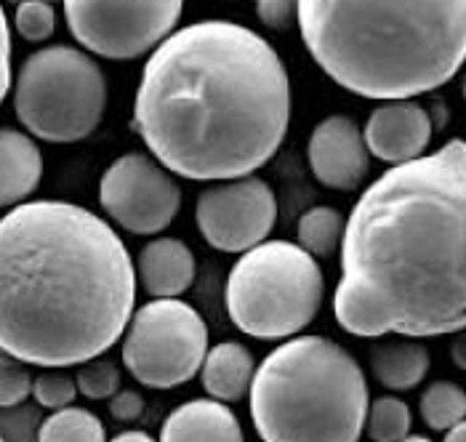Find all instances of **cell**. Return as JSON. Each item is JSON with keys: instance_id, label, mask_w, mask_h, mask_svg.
<instances>
[{"instance_id": "obj_9", "label": "cell", "mask_w": 466, "mask_h": 442, "mask_svg": "<svg viewBox=\"0 0 466 442\" xmlns=\"http://www.w3.org/2000/svg\"><path fill=\"white\" fill-rule=\"evenodd\" d=\"M184 0H65V19L80 48L131 62L177 33Z\"/></svg>"}, {"instance_id": "obj_29", "label": "cell", "mask_w": 466, "mask_h": 442, "mask_svg": "<svg viewBox=\"0 0 466 442\" xmlns=\"http://www.w3.org/2000/svg\"><path fill=\"white\" fill-rule=\"evenodd\" d=\"M3 96H8L14 91V70H11V25H8V16L3 14Z\"/></svg>"}, {"instance_id": "obj_15", "label": "cell", "mask_w": 466, "mask_h": 442, "mask_svg": "<svg viewBox=\"0 0 466 442\" xmlns=\"http://www.w3.org/2000/svg\"><path fill=\"white\" fill-rule=\"evenodd\" d=\"M195 254L179 237H155L137 258V275L152 298H179L195 283Z\"/></svg>"}, {"instance_id": "obj_1", "label": "cell", "mask_w": 466, "mask_h": 442, "mask_svg": "<svg viewBox=\"0 0 466 442\" xmlns=\"http://www.w3.org/2000/svg\"><path fill=\"white\" fill-rule=\"evenodd\" d=\"M360 338L466 331V142L392 166L355 203L333 294Z\"/></svg>"}, {"instance_id": "obj_10", "label": "cell", "mask_w": 466, "mask_h": 442, "mask_svg": "<svg viewBox=\"0 0 466 442\" xmlns=\"http://www.w3.org/2000/svg\"><path fill=\"white\" fill-rule=\"evenodd\" d=\"M99 203L126 232L147 237L174 224L181 208V189L163 163L144 152H126L102 174Z\"/></svg>"}, {"instance_id": "obj_23", "label": "cell", "mask_w": 466, "mask_h": 442, "mask_svg": "<svg viewBox=\"0 0 466 442\" xmlns=\"http://www.w3.org/2000/svg\"><path fill=\"white\" fill-rule=\"evenodd\" d=\"M75 381H77V389H80L83 397H88V400H112L123 389V370L107 357H94V360L77 366Z\"/></svg>"}, {"instance_id": "obj_26", "label": "cell", "mask_w": 466, "mask_h": 442, "mask_svg": "<svg viewBox=\"0 0 466 442\" xmlns=\"http://www.w3.org/2000/svg\"><path fill=\"white\" fill-rule=\"evenodd\" d=\"M27 363L14 360V357H3V378H0V403L3 407L22 406L27 397H33L35 389V376L25 368Z\"/></svg>"}, {"instance_id": "obj_18", "label": "cell", "mask_w": 466, "mask_h": 442, "mask_svg": "<svg viewBox=\"0 0 466 442\" xmlns=\"http://www.w3.org/2000/svg\"><path fill=\"white\" fill-rule=\"evenodd\" d=\"M368 363L373 370V378L390 392L416 389L431 368L430 349L419 338H408V336H397L370 347Z\"/></svg>"}, {"instance_id": "obj_16", "label": "cell", "mask_w": 466, "mask_h": 442, "mask_svg": "<svg viewBox=\"0 0 466 442\" xmlns=\"http://www.w3.org/2000/svg\"><path fill=\"white\" fill-rule=\"evenodd\" d=\"M43 179V155L37 142L16 128L0 134V203L22 206Z\"/></svg>"}, {"instance_id": "obj_25", "label": "cell", "mask_w": 466, "mask_h": 442, "mask_svg": "<svg viewBox=\"0 0 466 442\" xmlns=\"http://www.w3.org/2000/svg\"><path fill=\"white\" fill-rule=\"evenodd\" d=\"M14 27L22 40L43 43L56 30V11L51 3H22V5H16Z\"/></svg>"}, {"instance_id": "obj_12", "label": "cell", "mask_w": 466, "mask_h": 442, "mask_svg": "<svg viewBox=\"0 0 466 442\" xmlns=\"http://www.w3.org/2000/svg\"><path fill=\"white\" fill-rule=\"evenodd\" d=\"M307 163L323 186L355 192L370 174V149L352 117L328 115L309 134Z\"/></svg>"}, {"instance_id": "obj_28", "label": "cell", "mask_w": 466, "mask_h": 442, "mask_svg": "<svg viewBox=\"0 0 466 442\" xmlns=\"http://www.w3.org/2000/svg\"><path fill=\"white\" fill-rule=\"evenodd\" d=\"M109 413H112L115 421L131 424V421L142 418L144 397L137 389H120V392L109 400Z\"/></svg>"}, {"instance_id": "obj_33", "label": "cell", "mask_w": 466, "mask_h": 442, "mask_svg": "<svg viewBox=\"0 0 466 442\" xmlns=\"http://www.w3.org/2000/svg\"><path fill=\"white\" fill-rule=\"evenodd\" d=\"M8 3H11V5H22V3H51V5H54L56 0H8Z\"/></svg>"}, {"instance_id": "obj_4", "label": "cell", "mask_w": 466, "mask_h": 442, "mask_svg": "<svg viewBox=\"0 0 466 442\" xmlns=\"http://www.w3.org/2000/svg\"><path fill=\"white\" fill-rule=\"evenodd\" d=\"M301 40L336 85L416 99L466 65V0H299Z\"/></svg>"}, {"instance_id": "obj_5", "label": "cell", "mask_w": 466, "mask_h": 442, "mask_svg": "<svg viewBox=\"0 0 466 442\" xmlns=\"http://www.w3.org/2000/svg\"><path fill=\"white\" fill-rule=\"evenodd\" d=\"M370 407L360 363L325 336H293L256 370L251 418L261 442H360Z\"/></svg>"}, {"instance_id": "obj_13", "label": "cell", "mask_w": 466, "mask_h": 442, "mask_svg": "<svg viewBox=\"0 0 466 442\" xmlns=\"http://www.w3.org/2000/svg\"><path fill=\"white\" fill-rule=\"evenodd\" d=\"M362 134L373 157L400 166L424 157L434 134V123L430 110L421 107L416 99H392L381 102L368 115Z\"/></svg>"}, {"instance_id": "obj_17", "label": "cell", "mask_w": 466, "mask_h": 442, "mask_svg": "<svg viewBox=\"0 0 466 442\" xmlns=\"http://www.w3.org/2000/svg\"><path fill=\"white\" fill-rule=\"evenodd\" d=\"M256 370V360L246 344L221 341L206 355V363L200 368V384L214 400L232 406L251 395Z\"/></svg>"}, {"instance_id": "obj_32", "label": "cell", "mask_w": 466, "mask_h": 442, "mask_svg": "<svg viewBox=\"0 0 466 442\" xmlns=\"http://www.w3.org/2000/svg\"><path fill=\"white\" fill-rule=\"evenodd\" d=\"M442 442H466V418L461 424H456V427L445 435V440Z\"/></svg>"}, {"instance_id": "obj_35", "label": "cell", "mask_w": 466, "mask_h": 442, "mask_svg": "<svg viewBox=\"0 0 466 442\" xmlns=\"http://www.w3.org/2000/svg\"><path fill=\"white\" fill-rule=\"evenodd\" d=\"M461 96H464V102H466V67H464V75H461Z\"/></svg>"}, {"instance_id": "obj_20", "label": "cell", "mask_w": 466, "mask_h": 442, "mask_svg": "<svg viewBox=\"0 0 466 442\" xmlns=\"http://www.w3.org/2000/svg\"><path fill=\"white\" fill-rule=\"evenodd\" d=\"M37 442H107L105 424L88 407L54 410L37 429Z\"/></svg>"}, {"instance_id": "obj_34", "label": "cell", "mask_w": 466, "mask_h": 442, "mask_svg": "<svg viewBox=\"0 0 466 442\" xmlns=\"http://www.w3.org/2000/svg\"><path fill=\"white\" fill-rule=\"evenodd\" d=\"M400 442H431L430 437H421V435H408L405 440H400Z\"/></svg>"}, {"instance_id": "obj_24", "label": "cell", "mask_w": 466, "mask_h": 442, "mask_svg": "<svg viewBox=\"0 0 466 442\" xmlns=\"http://www.w3.org/2000/svg\"><path fill=\"white\" fill-rule=\"evenodd\" d=\"M77 381L62 373V368H48L35 376V389L33 397L37 400V406L46 410H62L70 407L77 397Z\"/></svg>"}, {"instance_id": "obj_19", "label": "cell", "mask_w": 466, "mask_h": 442, "mask_svg": "<svg viewBox=\"0 0 466 442\" xmlns=\"http://www.w3.org/2000/svg\"><path fill=\"white\" fill-rule=\"evenodd\" d=\"M344 235H347V219L330 206L309 208L307 214H301L296 226V243L315 258H330L336 251H341Z\"/></svg>"}, {"instance_id": "obj_31", "label": "cell", "mask_w": 466, "mask_h": 442, "mask_svg": "<svg viewBox=\"0 0 466 442\" xmlns=\"http://www.w3.org/2000/svg\"><path fill=\"white\" fill-rule=\"evenodd\" d=\"M109 442H160V440H155V437H149L147 432H123V435H117V437H112Z\"/></svg>"}, {"instance_id": "obj_21", "label": "cell", "mask_w": 466, "mask_h": 442, "mask_svg": "<svg viewBox=\"0 0 466 442\" xmlns=\"http://www.w3.org/2000/svg\"><path fill=\"white\" fill-rule=\"evenodd\" d=\"M421 421L431 432H451L466 418V392L456 381H434L419 400Z\"/></svg>"}, {"instance_id": "obj_27", "label": "cell", "mask_w": 466, "mask_h": 442, "mask_svg": "<svg viewBox=\"0 0 466 442\" xmlns=\"http://www.w3.org/2000/svg\"><path fill=\"white\" fill-rule=\"evenodd\" d=\"M256 16L264 27L283 33L299 22V0H256Z\"/></svg>"}, {"instance_id": "obj_30", "label": "cell", "mask_w": 466, "mask_h": 442, "mask_svg": "<svg viewBox=\"0 0 466 442\" xmlns=\"http://www.w3.org/2000/svg\"><path fill=\"white\" fill-rule=\"evenodd\" d=\"M451 360L459 370H466V331L456 333V338L451 344Z\"/></svg>"}, {"instance_id": "obj_11", "label": "cell", "mask_w": 466, "mask_h": 442, "mask_svg": "<svg viewBox=\"0 0 466 442\" xmlns=\"http://www.w3.org/2000/svg\"><path fill=\"white\" fill-rule=\"evenodd\" d=\"M195 221L206 243L221 254H246L267 243L278 224V197L264 179L216 182L200 192Z\"/></svg>"}, {"instance_id": "obj_8", "label": "cell", "mask_w": 466, "mask_h": 442, "mask_svg": "<svg viewBox=\"0 0 466 442\" xmlns=\"http://www.w3.org/2000/svg\"><path fill=\"white\" fill-rule=\"evenodd\" d=\"M208 328L181 298H152L139 306L123 336V366L149 389L192 381L208 355Z\"/></svg>"}, {"instance_id": "obj_7", "label": "cell", "mask_w": 466, "mask_h": 442, "mask_svg": "<svg viewBox=\"0 0 466 442\" xmlns=\"http://www.w3.org/2000/svg\"><path fill=\"white\" fill-rule=\"evenodd\" d=\"M14 112L30 136L51 145L88 139L107 110V77L80 48L48 45L30 54L14 83Z\"/></svg>"}, {"instance_id": "obj_2", "label": "cell", "mask_w": 466, "mask_h": 442, "mask_svg": "<svg viewBox=\"0 0 466 442\" xmlns=\"http://www.w3.org/2000/svg\"><path fill=\"white\" fill-rule=\"evenodd\" d=\"M290 80L269 40L206 19L166 37L147 59L134 128L157 163L189 182L246 179L280 149Z\"/></svg>"}, {"instance_id": "obj_22", "label": "cell", "mask_w": 466, "mask_h": 442, "mask_svg": "<svg viewBox=\"0 0 466 442\" xmlns=\"http://www.w3.org/2000/svg\"><path fill=\"white\" fill-rule=\"evenodd\" d=\"M413 413L405 400L395 395H384L370 400L368 418H365V435L370 442H400L410 435Z\"/></svg>"}, {"instance_id": "obj_6", "label": "cell", "mask_w": 466, "mask_h": 442, "mask_svg": "<svg viewBox=\"0 0 466 442\" xmlns=\"http://www.w3.org/2000/svg\"><path fill=\"white\" fill-rule=\"evenodd\" d=\"M325 275L318 258L290 240H267L240 254L224 286L232 326L258 341H283L320 312Z\"/></svg>"}, {"instance_id": "obj_14", "label": "cell", "mask_w": 466, "mask_h": 442, "mask_svg": "<svg viewBox=\"0 0 466 442\" xmlns=\"http://www.w3.org/2000/svg\"><path fill=\"white\" fill-rule=\"evenodd\" d=\"M160 442H246L240 418L221 400H189L174 407L163 427Z\"/></svg>"}, {"instance_id": "obj_3", "label": "cell", "mask_w": 466, "mask_h": 442, "mask_svg": "<svg viewBox=\"0 0 466 442\" xmlns=\"http://www.w3.org/2000/svg\"><path fill=\"white\" fill-rule=\"evenodd\" d=\"M0 347L37 368L112 349L134 317L137 264L102 216L67 200L14 206L0 221Z\"/></svg>"}]
</instances>
